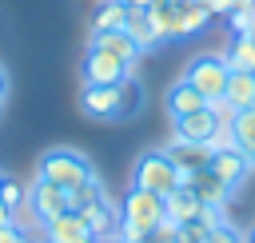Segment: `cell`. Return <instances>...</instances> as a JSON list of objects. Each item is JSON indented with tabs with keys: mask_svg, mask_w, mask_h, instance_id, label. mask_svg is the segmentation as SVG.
<instances>
[{
	"mask_svg": "<svg viewBox=\"0 0 255 243\" xmlns=\"http://www.w3.org/2000/svg\"><path fill=\"white\" fill-rule=\"evenodd\" d=\"M207 147H211V151H227V147H235V131H231V123H215Z\"/></svg>",
	"mask_w": 255,
	"mask_h": 243,
	"instance_id": "29",
	"label": "cell"
},
{
	"mask_svg": "<svg viewBox=\"0 0 255 243\" xmlns=\"http://www.w3.org/2000/svg\"><path fill=\"white\" fill-rule=\"evenodd\" d=\"M96 199H104V183L92 175L88 183H80V187H72L68 191V207L72 211H80V207H88V203H96Z\"/></svg>",
	"mask_w": 255,
	"mask_h": 243,
	"instance_id": "25",
	"label": "cell"
},
{
	"mask_svg": "<svg viewBox=\"0 0 255 243\" xmlns=\"http://www.w3.org/2000/svg\"><path fill=\"white\" fill-rule=\"evenodd\" d=\"M155 0H128V8H151Z\"/></svg>",
	"mask_w": 255,
	"mask_h": 243,
	"instance_id": "35",
	"label": "cell"
},
{
	"mask_svg": "<svg viewBox=\"0 0 255 243\" xmlns=\"http://www.w3.org/2000/svg\"><path fill=\"white\" fill-rule=\"evenodd\" d=\"M231 131H235V147L239 151H255V108H247V112H235V123H231Z\"/></svg>",
	"mask_w": 255,
	"mask_h": 243,
	"instance_id": "24",
	"label": "cell"
},
{
	"mask_svg": "<svg viewBox=\"0 0 255 243\" xmlns=\"http://www.w3.org/2000/svg\"><path fill=\"white\" fill-rule=\"evenodd\" d=\"M227 76H231V68H227V60L223 56H215V52H203V56H195L191 64H187V72H183V80L207 100V104H215V100H223V88H227Z\"/></svg>",
	"mask_w": 255,
	"mask_h": 243,
	"instance_id": "3",
	"label": "cell"
},
{
	"mask_svg": "<svg viewBox=\"0 0 255 243\" xmlns=\"http://www.w3.org/2000/svg\"><path fill=\"white\" fill-rule=\"evenodd\" d=\"M124 32L147 52V48H155L159 44V36H155V24H151V16H147V8H128V24H124Z\"/></svg>",
	"mask_w": 255,
	"mask_h": 243,
	"instance_id": "18",
	"label": "cell"
},
{
	"mask_svg": "<svg viewBox=\"0 0 255 243\" xmlns=\"http://www.w3.org/2000/svg\"><path fill=\"white\" fill-rule=\"evenodd\" d=\"M223 60H227L231 72H255V44H251L247 36H235L231 48L223 52Z\"/></svg>",
	"mask_w": 255,
	"mask_h": 243,
	"instance_id": "22",
	"label": "cell"
},
{
	"mask_svg": "<svg viewBox=\"0 0 255 243\" xmlns=\"http://www.w3.org/2000/svg\"><path fill=\"white\" fill-rule=\"evenodd\" d=\"M116 243H120V239H116Z\"/></svg>",
	"mask_w": 255,
	"mask_h": 243,
	"instance_id": "42",
	"label": "cell"
},
{
	"mask_svg": "<svg viewBox=\"0 0 255 243\" xmlns=\"http://www.w3.org/2000/svg\"><path fill=\"white\" fill-rule=\"evenodd\" d=\"M92 48H104V52H112L116 60H124L128 68L143 56V48L124 32V28H112V32H92Z\"/></svg>",
	"mask_w": 255,
	"mask_h": 243,
	"instance_id": "13",
	"label": "cell"
},
{
	"mask_svg": "<svg viewBox=\"0 0 255 243\" xmlns=\"http://www.w3.org/2000/svg\"><path fill=\"white\" fill-rule=\"evenodd\" d=\"M175 231H179V223H171V219H163L151 235H147V243H175Z\"/></svg>",
	"mask_w": 255,
	"mask_h": 243,
	"instance_id": "31",
	"label": "cell"
},
{
	"mask_svg": "<svg viewBox=\"0 0 255 243\" xmlns=\"http://www.w3.org/2000/svg\"><path fill=\"white\" fill-rule=\"evenodd\" d=\"M147 16H151V24H155L159 44H163V40H179V28H175V0H155V4L147 8Z\"/></svg>",
	"mask_w": 255,
	"mask_h": 243,
	"instance_id": "20",
	"label": "cell"
},
{
	"mask_svg": "<svg viewBox=\"0 0 255 243\" xmlns=\"http://www.w3.org/2000/svg\"><path fill=\"white\" fill-rule=\"evenodd\" d=\"M167 112H171V120L175 116H187V112H195V108H207V100L187 84V80H179V84H171V92H167Z\"/></svg>",
	"mask_w": 255,
	"mask_h": 243,
	"instance_id": "19",
	"label": "cell"
},
{
	"mask_svg": "<svg viewBox=\"0 0 255 243\" xmlns=\"http://www.w3.org/2000/svg\"><path fill=\"white\" fill-rule=\"evenodd\" d=\"M207 167L223 179V187H227V191L243 187V183H247V175H251V159H247V151H239V147L211 151V163H207Z\"/></svg>",
	"mask_w": 255,
	"mask_h": 243,
	"instance_id": "9",
	"label": "cell"
},
{
	"mask_svg": "<svg viewBox=\"0 0 255 243\" xmlns=\"http://www.w3.org/2000/svg\"><path fill=\"white\" fill-rule=\"evenodd\" d=\"M131 183L135 187H143V191H155V195H171L183 179H179V171H175V163L167 159V151H143L139 159H135V167H131Z\"/></svg>",
	"mask_w": 255,
	"mask_h": 243,
	"instance_id": "2",
	"label": "cell"
},
{
	"mask_svg": "<svg viewBox=\"0 0 255 243\" xmlns=\"http://www.w3.org/2000/svg\"><path fill=\"white\" fill-rule=\"evenodd\" d=\"M120 219L151 235V231H155V227L167 219L163 195H155V191H143V187H135V183H131V187H128V195H124V203H120Z\"/></svg>",
	"mask_w": 255,
	"mask_h": 243,
	"instance_id": "4",
	"label": "cell"
},
{
	"mask_svg": "<svg viewBox=\"0 0 255 243\" xmlns=\"http://www.w3.org/2000/svg\"><path fill=\"white\" fill-rule=\"evenodd\" d=\"M44 243H96L80 211H64L44 223Z\"/></svg>",
	"mask_w": 255,
	"mask_h": 243,
	"instance_id": "11",
	"label": "cell"
},
{
	"mask_svg": "<svg viewBox=\"0 0 255 243\" xmlns=\"http://www.w3.org/2000/svg\"><path fill=\"white\" fill-rule=\"evenodd\" d=\"M247 159H251V167H255V151H251V155H247Z\"/></svg>",
	"mask_w": 255,
	"mask_h": 243,
	"instance_id": "39",
	"label": "cell"
},
{
	"mask_svg": "<svg viewBox=\"0 0 255 243\" xmlns=\"http://www.w3.org/2000/svg\"><path fill=\"white\" fill-rule=\"evenodd\" d=\"M223 104H231L235 112L255 108V72H231L223 88Z\"/></svg>",
	"mask_w": 255,
	"mask_h": 243,
	"instance_id": "17",
	"label": "cell"
},
{
	"mask_svg": "<svg viewBox=\"0 0 255 243\" xmlns=\"http://www.w3.org/2000/svg\"><path fill=\"white\" fill-rule=\"evenodd\" d=\"M28 203H32V215H36V223H40V227H44L48 219H56V215L72 211V207H68V191H64V187H56V183H48V179H36V183H32Z\"/></svg>",
	"mask_w": 255,
	"mask_h": 243,
	"instance_id": "7",
	"label": "cell"
},
{
	"mask_svg": "<svg viewBox=\"0 0 255 243\" xmlns=\"http://www.w3.org/2000/svg\"><path fill=\"white\" fill-rule=\"evenodd\" d=\"M251 4H255V0H235V8H251Z\"/></svg>",
	"mask_w": 255,
	"mask_h": 243,
	"instance_id": "36",
	"label": "cell"
},
{
	"mask_svg": "<svg viewBox=\"0 0 255 243\" xmlns=\"http://www.w3.org/2000/svg\"><path fill=\"white\" fill-rule=\"evenodd\" d=\"M0 243H28V235H24L20 219H12V223H4V227H0Z\"/></svg>",
	"mask_w": 255,
	"mask_h": 243,
	"instance_id": "32",
	"label": "cell"
},
{
	"mask_svg": "<svg viewBox=\"0 0 255 243\" xmlns=\"http://www.w3.org/2000/svg\"><path fill=\"white\" fill-rule=\"evenodd\" d=\"M12 219H16V211H8V207L0 203V227H4V223H12Z\"/></svg>",
	"mask_w": 255,
	"mask_h": 243,
	"instance_id": "33",
	"label": "cell"
},
{
	"mask_svg": "<svg viewBox=\"0 0 255 243\" xmlns=\"http://www.w3.org/2000/svg\"><path fill=\"white\" fill-rule=\"evenodd\" d=\"M124 24H128V4H120V0H104L100 12L92 16V32H112Z\"/></svg>",
	"mask_w": 255,
	"mask_h": 243,
	"instance_id": "21",
	"label": "cell"
},
{
	"mask_svg": "<svg viewBox=\"0 0 255 243\" xmlns=\"http://www.w3.org/2000/svg\"><path fill=\"white\" fill-rule=\"evenodd\" d=\"M215 123H219V120H215V112H211V104H207V108H195V112H187V116H175V120H171V135L207 143L211 131H215Z\"/></svg>",
	"mask_w": 255,
	"mask_h": 243,
	"instance_id": "12",
	"label": "cell"
},
{
	"mask_svg": "<svg viewBox=\"0 0 255 243\" xmlns=\"http://www.w3.org/2000/svg\"><path fill=\"white\" fill-rule=\"evenodd\" d=\"M4 96H8V72L0 68V104H4Z\"/></svg>",
	"mask_w": 255,
	"mask_h": 243,
	"instance_id": "34",
	"label": "cell"
},
{
	"mask_svg": "<svg viewBox=\"0 0 255 243\" xmlns=\"http://www.w3.org/2000/svg\"><path fill=\"white\" fill-rule=\"evenodd\" d=\"M128 72L131 68L124 60H116L112 52H104V48H88L84 60H80V80L84 84H120Z\"/></svg>",
	"mask_w": 255,
	"mask_h": 243,
	"instance_id": "5",
	"label": "cell"
},
{
	"mask_svg": "<svg viewBox=\"0 0 255 243\" xmlns=\"http://www.w3.org/2000/svg\"><path fill=\"white\" fill-rule=\"evenodd\" d=\"M80 112L88 120H120V92H116V84H84Z\"/></svg>",
	"mask_w": 255,
	"mask_h": 243,
	"instance_id": "6",
	"label": "cell"
},
{
	"mask_svg": "<svg viewBox=\"0 0 255 243\" xmlns=\"http://www.w3.org/2000/svg\"><path fill=\"white\" fill-rule=\"evenodd\" d=\"M0 179H4V175H0Z\"/></svg>",
	"mask_w": 255,
	"mask_h": 243,
	"instance_id": "41",
	"label": "cell"
},
{
	"mask_svg": "<svg viewBox=\"0 0 255 243\" xmlns=\"http://www.w3.org/2000/svg\"><path fill=\"white\" fill-rule=\"evenodd\" d=\"M163 151H167V159L175 163V171H179V179L211 163V147H207V143H195V139H179V135H171Z\"/></svg>",
	"mask_w": 255,
	"mask_h": 243,
	"instance_id": "8",
	"label": "cell"
},
{
	"mask_svg": "<svg viewBox=\"0 0 255 243\" xmlns=\"http://www.w3.org/2000/svg\"><path fill=\"white\" fill-rule=\"evenodd\" d=\"M0 203H4L8 211H24V203H28V187L4 175V179H0Z\"/></svg>",
	"mask_w": 255,
	"mask_h": 243,
	"instance_id": "26",
	"label": "cell"
},
{
	"mask_svg": "<svg viewBox=\"0 0 255 243\" xmlns=\"http://www.w3.org/2000/svg\"><path fill=\"white\" fill-rule=\"evenodd\" d=\"M163 207H167V219L183 227V223H195V219H199V211H203L207 203H203V199H199V195H195L187 183H179V187H175V191L163 199Z\"/></svg>",
	"mask_w": 255,
	"mask_h": 243,
	"instance_id": "15",
	"label": "cell"
},
{
	"mask_svg": "<svg viewBox=\"0 0 255 243\" xmlns=\"http://www.w3.org/2000/svg\"><path fill=\"white\" fill-rule=\"evenodd\" d=\"M120 4H128V0H120Z\"/></svg>",
	"mask_w": 255,
	"mask_h": 243,
	"instance_id": "40",
	"label": "cell"
},
{
	"mask_svg": "<svg viewBox=\"0 0 255 243\" xmlns=\"http://www.w3.org/2000/svg\"><path fill=\"white\" fill-rule=\"evenodd\" d=\"M223 20H227L231 36H243V32H247V28L255 24V4H251V8H231V12L223 16Z\"/></svg>",
	"mask_w": 255,
	"mask_h": 243,
	"instance_id": "28",
	"label": "cell"
},
{
	"mask_svg": "<svg viewBox=\"0 0 255 243\" xmlns=\"http://www.w3.org/2000/svg\"><path fill=\"white\" fill-rule=\"evenodd\" d=\"M183 183L207 203V207H223L227 199H231V191L223 187V179L211 171V167H199V171H191V175H183Z\"/></svg>",
	"mask_w": 255,
	"mask_h": 243,
	"instance_id": "14",
	"label": "cell"
},
{
	"mask_svg": "<svg viewBox=\"0 0 255 243\" xmlns=\"http://www.w3.org/2000/svg\"><path fill=\"white\" fill-rule=\"evenodd\" d=\"M203 235H207V227L195 219V223H183V227L175 231V243H203Z\"/></svg>",
	"mask_w": 255,
	"mask_h": 243,
	"instance_id": "30",
	"label": "cell"
},
{
	"mask_svg": "<svg viewBox=\"0 0 255 243\" xmlns=\"http://www.w3.org/2000/svg\"><path fill=\"white\" fill-rule=\"evenodd\" d=\"M243 36H247V40H251V44H255V24H251V28H247V32H243Z\"/></svg>",
	"mask_w": 255,
	"mask_h": 243,
	"instance_id": "37",
	"label": "cell"
},
{
	"mask_svg": "<svg viewBox=\"0 0 255 243\" xmlns=\"http://www.w3.org/2000/svg\"><path fill=\"white\" fill-rule=\"evenodd\" d=\"M211 20H215V16H211L203 4H195V0H175V28H179V40H183V36H199Z\"/></svg>",
	"mask_w": 255,
	"mask_h": 243,
	"instance_id": "16",
	"label": "cell"
},
{
	"mask_svg": "<svg viewBox=\"0 0 255 243\" xmlns=\"http://www.w3.org/2000/svg\"><path fill=\"white\" fill-rule=\"evenodd\" d=\"M203 243H247V235H239L227 219H219L215 227H207V235H203Z\"/></svg>",
	"mask_w": 255,
	"mask_h": 243,
	"instance_id": "27",
	"label": "cell"
},
{
	"mask_svg": "<svg viewBox=\"0 0 255 243\" xmlns=\"http://www.w3.org/2000/svg\"><path fill=\"white\" fill-rule=\"evenodd\" d=\"M247 243H255V227H251V235H247Z\"/></svg>",
	"mask_w": 255,
	"mask_h": 243,
	"instance_id": "38",
	"label": "cell"
},
{
	"mask_svg": "<svg viewBox=\"0 0 255 243\" xmlns=\"http://www.w3.org/2000/svg\"><path fill=\"white\" fill-rule=\"evenodd\" d=\"M116 92H120V120L139 116V108H143V88H139L131 76H124V80L116 84Z\"/></svg>",
	"mask_w": 255,
	"mask_h": 243,
	"instance_id": "23",
	"label": "cell"
},
{
	"mask_svg": "<svg viewBox=\"0 0 255 243\" xmlns=\"http://www.w3.org/2000/svg\"><path fill=\"white\" fill-rule=\"evenodd\" d=\"M80 215H84V223H88V231H92V239L96 243H112L116 239V227H120V207L104 195V199H96V203H88V207H80Z\"/></svg>",
	"mask_w": 255,
	"mask_h": 243,
	"instance_id": "10",
	"label": "cell"
},
{
	"mask_svg": "<svg viewBox=\"0 0 255 243\" xmlns=\"http://www.w3.org/2000/svg\"><path fill=\"white\" fill-rule=\"evenodd\" d=\"M92 175H96V171H92L88 155L76 151V147H48V151L40 155V163H36V179H48V183H56V187H64V191L88 183Z\"/></svg>",
	"mask_w": 255,
	"mask_h": 243,
	"instance_id": "1",
	"label": "cell"
}]
</instances>
